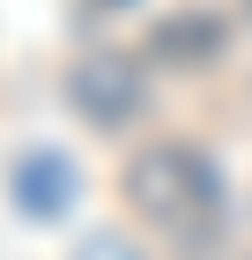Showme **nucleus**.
<instances>
[{
	"label": "nucleus",
	"instance_id": "nucleus-1",
	"mask_svg": "<svg viewBox=\"0 0 252 260\" xmlns=\"http://www.w3.org/2000/svg\"><path fill=\"white\" fill-rule=\"evenodd\" d=\"M126 208H134L149 231L163 238H215L223 231V171L215 156H200L193 141H149L134 164H126V179H119Z\"/></svg>",
	"mask_w": 252,
	"mask_h": 260
},
{
	"label": "nucleus",
	"instance_id": "nucleus-2",
	"mask_svg": "<svg viewBox=\"0 0 252 260\" xmlns=\"http://www.w3.org/2000/svg\"><path fill=\"white\" fill-rule=\"evenodd\" d=\"M67 89H75V104L97 126H119L126 112H141V67L126 60V52H89V60L67 75Z\"/></svg>",
	"mask_w": 252,
	"mask_h": 260
},
{
	"label": "nucleus",
	"instance_id": "nucleus-3",
	"mask_svg": "<svg viewBox=\"0 0 252 260\" xmlns=\"http://www.w3.org/2000/svg\"><path fill=\"white\" fill-rule=\"evenodd\" d=\"M215 45H223V30H215L208 15H178L156 30V52L163 60H215Z\"/></svg>",
	"mask_w": 252,
	"mask_h": 260
},
{
	"label": "nucleus",
	"instance_id": "nucleus-4",
	"mask_svg": "<svg viewBox=\"0 0 252 260\" xmlns=\"http://www.w3.org/2000/svg\"><path fill=\"white\" fill-rule=\"evenodd\" d=\"M67 193V179H59V156H30L15 171V201H30V208H52V201Z\"/></svg>",
	"mask_w": 252,
	"mask_h": 260
}]
</instances>
